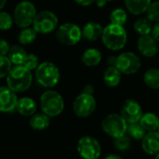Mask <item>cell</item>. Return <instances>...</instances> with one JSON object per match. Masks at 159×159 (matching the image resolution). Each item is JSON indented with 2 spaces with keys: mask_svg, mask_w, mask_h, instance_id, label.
Returning <instances> with one entry per match:
<instances>
[{
  "mask_svg": "<svg viewBox=\"0 0 159 159\" xmlns=\"http://www.w3.org/2000/svg\"><path fill=\"white\" fill-rule=\"evenodd\" d=\"M83 37V30L77 25L72 23H66L59 26L56 31V38L58 41L65 45H75Z\"/></svg>",
  "mask_w": 159,
  "mask_h": 159,
  "instance_id": "52a82bcc",
  "label": "cell"
},
{
  "mask_svg": "<svg viewBox=\"0 0 159 159\" xmlns=\"http://www.w3.org/2000/svg\"><path fill=\"white\" fill-rule=\"evenodd\" d=\"M33 77L31 71L24 66H16L11 68L7 76L8 87L15 93L26 91L32 84Z\"/></svg>",
  "mask_w": 159,
  "mask_h": 159,
  "instance_id": "7a4b0ae2",
  "label": "cell"
},
{
  "mask_svg": "<svg viewBox=\"0 0 159 159\" xmlns=\"http://www.w3.org/2000/svg\"><path fill=\"white\" fill-rule=\"evenodd\" d=\"M18 102L17 96L14 91L9 87H0V111L11 112L16 109Z\"/></svg>",
  "mask_w": 159,
  "mask_h": 159,
  "instance_id": "5bb4252c",
  "label": "cell"
},
{
  "mask_svg": "<svg viewBox=\"0 0 159 159\" xmlns=\"http://www.w3.org/2000/svg\"><path fill=\"white\" fill-rule=\"evenodd\" d=\"M21 66H24L30 71L37 69V67L39 66V58L35 54H27L25 60L24 61L23 65H21Z\"/></svg>",
  "mask_w": 159,
  "mask_h": 159,
  "instance_id": "d6a6232c",
  "label": "cell"
},
{
  "mask_svg": "<svg viewBox=\"0 0 159 159\" xmlns=\"http://www.w3.org/2000/svg\"><path fill=\"white\" fill-rule=\"evenodd\" d=\"M154 159H159V152L156 153V155H155V158Z\"/></svg>",
  "mask_w": 159,
  "mask_h": 159,
  "instance_id": "60d3db41",
  "label": "cell"
},
{
  "mask_svg": "<svg viewBox=\"0 0 159 159\" xmlns=\"http://www.w3.org/2000/svg\"><path fill=\"white\" fill-rule=\"evenodd\" d=\"M115 66L121 71V73L131 75L135 74L141 67L140 58L131 52H123L116 57Z\"/></svg>",
  "mask_w": 159,
  "mask_h": 159,
  "instance_id": "9c48e42d",
  "label": "cell"
},
{
  "mask_svg": "<svg viewBox=\"0 0 159 159\" xmlns=\"http://www.w3.org/2000/svg\"><path fill=\"white\" fill-rule=\"evenodd\" d=\"M102 56L101 52L95 48H90L86 50L82 57L83 63L87 66H96L101 62Z\"/></svg>",
  "mask_w": 159,
  "mask_h": 159,
  "instance_id": "44dd1931",
  "label": "cell"
},
{
  "mask_svg": "<svg viewBox=\"0 0 159 159\" xmlns=\"http://www.w3.org/2000/svg\"><path fill=\"white\" fill-rule=\"evenodd\" d=\"M77 150L84 159H98L101 153L100 143L97 139L90 136H85L80 139Z\"/></svg>",
  "mask_w": 159,
  "mask_h": 159,
  "instance_id": "30bf717a",
  "label": "cell"
},
{
  "mask_svg": "<svg viewBox=\"0 0 159 159\" xmlns=\"http://www.w3.org/2000/svg\"><path fill=\"white\" fill-rule=\"evenodd\" d=\"M7 3V0H0V10H2Z\"/></svg>",
  "mask_w": 159,
  "mask_h": 159,
  "instance_id": "ab89813d",
  "label": "cell"
},
{
  "mask_svg": "<svg viewBox=\"0 0 159 159\" xmlns=\"http://www.w3.org/2000/svg\"><path fill=\"white\" fill-rule=\"evenodd\" d=\"M127 125V122L123 118L122 115L110 114L103 119L101 127L107 135L115 139L126 134Z\"/></svg>",
  "mask_w": 159,
  "mask_h": 159,
  "instance_id": "5b68a950",
  "label": "cell"
},
{
  "mask_svg": "<svg viewBox=\"0 0 159 159\" xmlns=\"http://www.w3.org/2000/svg\"><path fill=\"white\" fill-rule=\"evenodd\" d=\"M58 25V19L56 15L49 11H42L37 13L34 22L33 28L39 34H49L52 32Z\"/></svg>",
  "mask_w": 159,
  "mask_h": 159,
  "instance_id": "ba28073f",
  "label": "cell"
},
{
  "mask_svg": "<svg viewBox=\"0 0 159 159\" xmlns=\"http://www.w3.org/2000/svg\"><path fill=\"white\" fill-rule=\"evenodd\" d=\"M152 0H125L128 11L134 15H139L146 12Z\"/></svg>",
  "mask_w": 159,
  "mask_h": 159,
  "instance_id": "ac0fdd59",
  "label": "cell"
},
{
  "mask_svg": "<svg viewBox=\"0 0 159 159\" xmlns=\"http://www.w3.org/2000/svg\"><path fill=\"white\" fill-rule=\"evenodd\" d=\"M139 123L148 132L156 131L158 130L159 127V118L156 114L152 112H147L142 114Z\"/></svg>",
  "mask_w": 159,
  "mask_h": 159,
  "instance_id": "ffe728a7",
  "label": "cell"
},
{
  "mask_svg": "<svg viewBox=\"0 0 159 159\" xmlns=\"http://www.w3.org/2000/svg\"><path fill=\"white\" fill-rule=\"evenodd\" d=\"M26 56H27V53L25 50L18 45H14L11 47V50L8 53V57L10 58L11 62L15 66L23 65Z\"/></svg>",
  "mask_w": 159,
  "mask_h": 159,
  "instance_id": "7402d4cb",
  "label": "cell"
},
{
  "mask_svg": "<svg viewBox=\"0 0 159 159\" xmlns=\"http://www.w3.org/2000/svg\"><path fill=\"white\" fill-rule=\"evenodd\" d=\"M146 16L151 22H159V1H154L150 4L146 11Z\"/></svg>",
  "mask_w": 159,
  "mask_h": 159,
  "instance_id": "f1b7e54d",
  "label": "cell"
},
{
  "mask_svg": "<svg viewBox=\"0 0 159 159\" xmlns=\"http://www.w3.org/2000/svg\"><path fill=\"white\" fill-rule=\"evenodd\" d=\"M144 84L152 89H159V69L150 68L143 76Z\"/></svg>",
  "mask_w": 159,
  "mask_h": 159,
  "instance_id": "cb8c5ba5",
  "label": "cell"
},
{
  "mask_svg": "<svg viewBox=\"0 0 159 159\" xmlns=\"http://www.w3.org/2000/svg\"><path fill=\"white\" fill-rule=\"evenodd\" d=\"M29 125L35 130H44L50 125V118L45 113L34 114L29 121Z\"/></svg>",
  "mask_w": 159,
  "mask_h": 159,
  "instance_id": "603a6c76",
  "label": "cell"
},
{
  "mask_svg": "<svg viewBox=\"0 0 159 159\" xmlns=\"http://www.w3.org/2000/svg\"><path fill=\"white\" fill-rule=\"evenodd\" d=\"M37 15L36 7L29 1H23L19 3L14 11V22L22 28L28 27L33 24Z\"/></svg>",
  "mask_w": 159,
  "mask_h": 159,
  "instance_id": "8992f818",
  "label": "cell"
},
{
  "mask_svg": "<svg viewBox=\"0 0 159 159\" xmlns=\"http://www.w3.org/2000/svg\"><path fill=\"white\" fill-rule=\"evenodd\" d=\"M134 29L140 36L150 35V34H152V22L147 18L146 19H139L134 23Z\"/></svg>",
  "mask_w": 159,
  "mask_h": 159,
  "instance_id": "d4e9b609",
  "label": "cell"
},
{
  "mask_svg": "<svg viewBox=\"0 0 159 159\" xmlns=\"http://www.w3.org/2000/svg\"><path fill=\"white\" fill-rule=\"evenodd\" d=\"M11 65L12 63L8 56H0V79L9 75L11 70Z\"/></svg>",
  "mask_w": 159,
  "mask_h": 159,
  "instance_id": "f546056e",
  "label": "cell"
},
{
  "mask_svg": "<svg viewBox=\"0 0 159 159\" xmlns=\"http://www.w3.org/2000/svg\"><path fill=\"white\" fill-rule=\"evenodd\" d=\"M103 80L107 86L116 87L121 82V71L115 66H111L104 72Z\"/></svg>",
  "mask_w": 159,
  "mask_h": 159,
  "instance_id": "d6986e66",
  "label": "cell"
},
{
  "mask_svg": "<svg viewBox=\"0 0 159 159\" xmlns=\"http://www.w3.org/2000/svg\"><path fill=\"white\" fill-rule=\"evenodd\" d=\"M11 50V46L8 41L0 39V56H7Z\"/></svg>",
  "mask_w": 159,
  "mask_h": 159,
  "instance_id": "836d02e7",
  "label": "cell"
},
{
  "mask_svg": "<svg viewBox=\"0 0 159 159\" xmlns=\"http://www.w3.org/2000/svg\"><path fill=\"white\" fill-rule=\"evenodd\" d=\"M40 107L46 115L49 117H55L62 113L65 103L62 96L53 90L46 91L40 98Z\"/></svg>",
  "mask_w": 159,
  "mask_h": 159,
  "instance_id": "3957f363",
  "label": "cell"
},
{
  "mask_svg": "<svg viewBox=\"0 0 159 159\" xmlns=\"http://www.w3.org/2000/svg\"><path fill=\"white\" fill-rule=\"evenodd\" d=\"M96 4L98 8H103L107 4V0H96Z\"/></svg>",
  "mask_w": 159,
  "mask_h": 159,
  "instance_id": "74e56055",
  "label": "cell"
},
{
  "mask_svg": "<svg viewBox=\"0 0 159 159\" xmlns=\"http://www.w3.org/2000/svg\"><path fill=\"white\" fill-rule=\"evenodd\" d=\"M16 110L24 116H32L37 111V104L30 98H22L18 99Z\"/></svg>",
  "mask_w": 159,
  "mask_h": 159,
  "instance_id": "e0dca14e",
  "label": "cell"
},
{
  "mask_svg": "<svg viewBox=\"0 0 159 159\" xmlns=\"http://www.w3.org/2000/svg\"><path fill=\"white\" fill-rule=\"evenodd\" d=\"M142 109L140 105L132 99H127L123 104L121 110V115L127 122V124L139 122L142 116Z\"/></svg>",
  "mask_w": 159,
  "mask_h": 159,
  "instance_id": "7c38bea8",
  "label": "cell"
},
{
  "mask_svg": "<svg viewBox=\"0 0 159 159\" xmlns=\"http://www.w3.org/2000/svg\"><path fill=\"white\" fill-rule=\"evenodd\" d=\"M13 25L11 16L7 12H0V30H9Z\"/></svg>",
  "mask_w": 159,
  "mask_h": 159,
  "instance_id": "1f68e13d",
  "label": "cell"
},
{
  "mask_svg": "<svg viewBox=\"0 0 159 159\" xmlns=\"http://www.w3.org/2000/svg\"><path fill=\"white\" fill-rule=\"evenodd\" d=\"M158 41L152 35L140 36L138 39L137 45L139 52L146 57H153L158 53Z\"/></svg>",
  "mask_w": 159,
  "mask_h": 159,
  "instance_id": "4fadbf2b",
  "label": "cell"
},
{
  "mask_svg": "<svg viewBox=\"0 0 159 159\" xmlns=\"http://www.w3.org/2000/svg\"><path fill=\"white\" fill-rule=\"evenodd\" d=\"M110 20L111 24L124 25L127 21V14L123 9H116L111 13Z\"/></svg>",
  "mask_w": 159,
  "mask_h": 159,
  "instance_id": "83f0119b",
  "label": "cell"
},
{
  "mask_svg": "<svg viewBox=\"0 0 159 159\" xmlns=\"http://www.w3.org/2000/svg\"><path fill=\"white\" fill-rule=\"evenodd\" d=\"M107 1H111V0H107Z\"/></svg>",
  "mask_w": 159,
  "mask_h": 159,
  "instance_id": "b9f144b4",
  "label": "cell"
},
{
  "mask_svg": "<svg viewBox=\"0 0 159 159\" xmlns=\"http://www.w3.org/2000/svg\"><path fill=\"white\" fill-rule=\"evenodd\" d=\"M103 29L104 28L101 26L100 24L96 23V22H90V23H87L82 29L83 36L85 39L89 41H96L100 37H102Z\"/></svg>",
  "mask_w": 159,
  "mask_h": 159,
  "instance_id": "2e32d148",
  "label": "cell"
},
{
  "mask_svg": "<svg viewBox=\"0 0 159 159\" xmlns=\"http://www.w3.org/2000/svg\"><path fill=\"white\" fill-rule=\"evenodd\" d=\"M126 133L133 139L139 140L144 138L146 135V130L141 126V125L138 123H131L127 125V131Z\"/></svg>",
  "mask_w": 159,
  "mask_h": 159,
  "instance_id": "484cf974",
  "label": "cell"
},
{
  "mask_svg": "<svg viewBox=\"0 0 159 159\" xmlns=\"http://www.w3.org/2000/svg\"><path fill=\"white\" fill-rule=\"evenodd\" d=\"M141 146L146 153L156 154L159 152V132H148L142 139Z\"/></svg>",
  "mask_w": 159,
  "mask_h": 159,
  "instance_id": "9a60e30c",
  "label": "cell"
},
{
  "mask_svg": "<svg viewBox=\"0 0 159 159\" xmlns=\"http://www.w3.org/2000/svg\"><path fill=\"white\" fill-rule=\"evenodd\" d=\"M74 1L81 5V6H84V7H87V6H90L92 5L94 2H96V0H74Z\"/></svg>",
  "mask_w": 159,
  "mask_h": 159,
  "instance_id": "d590c367",
  "label": "cell"
},
{
  "mask_svg": "<svg viewBox=\"0 0 159 159\" xmlns=\"http://www.w3.org/2000/svg\"><path fill=\"white\" fill-rule=\"evenodd\" d=\"M103 44L111 51L122 50L127 41V34L123 25L111 24L103 29Z\"/></svg>",
  "mask_w": 159,
  "mask_h": 159,
  "instance_id": "6da1fadb",
  "label": "cell"
},
{
  "mask_svg": "<svg viewBox=\"0 0 159 159\" xmlns=\"http://www.w3.org/2000/svg\"><path fill=\"white\" fill-rule=\"evenodd\" d=\"M97 102L93 95L82 93L73 102V111L78 117L86 118L90 116L96 110Z\"/></svg>",
  "mask_w": 159,
  "mask_h": 159,
  "instance_id": "8fae6325",
  "label": "cell"
},
{
  "mask_svg": "<svg viewBox=\"0 0 159 159\" xmlns=\"http://www.w3.org/2000/svg\"><path fill=\"white\" fill-rule=\"evenodd\" d=\"M36 79L41 86L52 88L58 84L60 80V72L54 64L51 62H44L37 67Z\"/></svg>",
  "mask_w": 159,
  "mask_h": 159,
  "instance_id": "277c9868",
  "label": "cell"
},
{
  "mask_svg": "<svg viewBox=\"0 0 159 159\" xmlns=\"http://www.w3.org/2000/svg\"><path fill=\"white\" fill-rule=\"evenodd\" d=\"M152 36L159 42V22L155 23V25L152 26Z\"/></svg>",
  "mask_w": 159,
  "mask_h": 159,
  "instance_id": "e575fe53",
  "label": "cell"
},
{
  "mask_svg": "<svg viewBox=\"0 0 159 159\" xmlns=\"http://www.w3.org/2000/svg\"><path fill=\"white\" fill-rule=\"evenodd\" d=\"M113 144H114V146H115V148L117 150H119V151H125L130 146V138L126 134H125L123 136L115 138Z\"/></svg>",
  "mask_w": 159,
  "mask_h": 159,
  "instance_id": "4dcf8cb0",
  "label": "cell"
},
{
  "mask_svg": "<svg viewBox=\"0 0 159 159\" xmlns=\"http://www.w3.org/2000/svg\"><path fill=\"white\" fill-rule=\"evenodd\" d=\"M105 159H123V158L117 154H109L108 156L105 157Z\"/></svg>",
  "mask_w": 159,
  "mask_h": 159,
  "instance_id": "f35d334b",
  "label": "cell"
},
{
  "mask_svg": "<svg viewBox=\"0 0 159 159\" xmlns=\"http://www.w3.org/2000/svg\"><path fill=\"white\" fill-rule=\"evenodd\" d=\"M83 93H85V94H89V95H93L94 93V87L90 84H87L84 87L83 89Z\"/></svg>",
  "mask_w": 159,
  "mask_h": 159,
  "instance_id": "8d00e7d4",
  "label": "cell"
},
{
  "mask_svg": "<svg viewBox=\"0 0 159 159\" xmlns=\"http://www.w3.org/2000/svg\"><path fill=\"white\" fill-rule=\"evenodd\" d=\"M158 132H159V127H158Z\"/></svg>",
  "mask_w": 159,
  "mask_h": 159,
  "instance_id": "7bdbcfd3",
  "label": "cell"
},
{
  "mask_svg": "<svg viewBox=\"0 0 159 159\" xmlns=\"http://www.w3.org/2000/svg\"><path fill=\"white\" fill-rule=\"evenodd\" d=\"M36 38H37V31L34 28L26 27L21 31V33L19 34L18 39L20 43L26 45V44L32 43L36 39Z\"/></svg>",
  "mask_w": 159,
  "mask_h": 159,
  "instance_id": "4316f807",
  "label": "cell"
}]
</instances>
